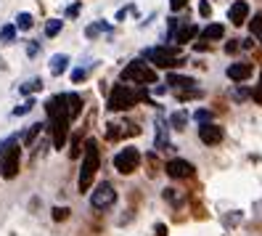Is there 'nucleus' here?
I'll return each instance as SVG.
<instances>
[{
    "label": "nucleus",
    "instance_id": "9",
    "mask_svg": "<svg viewBox=\"0 0 262 236\" xmlns=\"http://www.w3.org/2000/svg\"><path fill=\"white\" fill-rule=\"evenodd\" d=\"M164 170H167V175L172 181H188V178H193V172H196V167L188 160H169Z\"/></svg>",
    "mask_w": 262,
    "mask_h": 236
},
{
    "label": "nucleus",
    "instance_id": "24",
    "mask_svg": "<svg viewBox=\"0 0 262 236\" xmlns=\"http://www.w3.org/2000/svg\"><path fill=\"white\" fill-rule=\"evenodd\" d=\"M61 27H64V22H61V19H51L48 24H45V37H56L61 32Z\"/></svg>",
    "mask_w": 262,
    "mask_h": 236
},
{
    "label": "nucleus",
    "instance_id": "2",
    "mask_svg": "<svg viewBox=\"0 0 262 236\" xmlns=\"http://www.w3.org/2000/svg\"><path fill=\"white\" fill-rule=\"evenodd\" d=\"M21 170V146L16 135H8L0 141V175L13 181Z\"/></svg>",
    "mask_w": 262,
    "mask_h": 236
},
{
    "label": "nucleus",
    "instance_id": "41",
    "mask_svg": "<svg viewBox=\"0 0 262 236\" xmlns=\"http://www.w3.org/2000/svg\"><path fill=\"white\" fill-rule=\"evenodd\" d=\"M207 43H209V40H204V37H202V43H199V40H196V51H207V48H209V45H207Z\"/></svg>",
    "mask_w": 262,
    "mask_h": 236
},
{
    "label": "nucleus",
    "instance_id": "7",
    "mask_svg": "<svg viewBox=\"0 0 262 236\" xmlns=\"http://www.w3.org/2000/svg\"><path fill=\"white\" fill-rule=\"evenodd\" d=\"M114 202H117V188L109 181L98 183L93 188V194H90V207L93 210H109V207H114Z\"/></svg>",
    "mask_w": 262,
    "mask_h": 236
},
{
    "label": "nucleus",
    "instance_id": "12",
    "mask_svg": "<svg viewBox=\"0 0 262 236\" xmlns=\"http://www.w3.org/2000/svg\"><path fill=\"white\" fill-rule=\"evenodd\" d=\"M252 72H254V67L249 64V61H236V64H230V67H228V77H230L233 83H244V80H249Z\"/></svg>",
    "mask_w": 262,
    "mask_h": 236
},
{
    "label": "nucleus",
    "instance_id": "37",
    "mask_svg": "<svg viewBox=\"0 0 262 236\" xmlns=\"http://www.w3.org/2000/svg\"><path fill=\"white\" fill-rule=\"evenodd\" d=\"M252 96H254V101H257V104H262V74H259V85L254 88Z\"/></svg>",
    "mask_w": 262,
    "mask_h": 236
},
{
    "label": "nucleus",
    "instance_id": "27",
    "mask_svg": "<svg viewBox=\"0 0 262 236\" xmlns=\"http://www.w3.org/2000/svg\"><path fill=\"white\" fill-rule=\"evenodd\" d=\"M249 29H252V35L262 43V13H257V16L249 22Z\"/></svg>",
    "mask_w": 262,
    "mask_h": 236
},
{
    "label": "nucleus",
    "instance_id": "30",
    "mask_svg": "<svg viewBox=\"0 0 262 236\" xmlns=\"http://www.w3.org/2000/svg\"><path fill=\"white\" fill-rule=\"evenodd\" d=\"M241 48H244V40H228V45H225L228 53H238Z\"/></svg>",
    "mask_w": 262,
    "mask_h": 236
},
{
    "label": "nucleus",
    "instance_id": "38",
    "mask_svg": "<svg viewBox=\"0 0 262 236\" xmlns=\"http://www.w3.org/2000/svg\"><path fill=\"white\" fill-rule=\"evenodd\" d=\"M186 3H188V0H169V8H172V11H180Z\"/></svg>",
    "mask_w": 262,
    "mask_h": 236
},
{
    "label": "nucleus",
    "instance_id": "26",
    "mask_svg": "<svg viewBox=\"0 0 262 236\" xmlns=\"http://www.w3.org/2000/svg\"><path fill=\"white\" fill-rule=\"evenodd\" d=\"M42 128H45V125H40V122H35V125H29V130L24 133V144H27V146L32 144V141L37 138V133H40Z\"/></svg>",
    "mask_w": 262,
    "mask_h": 236
},
{
    "label": "nucleus",
    "instance_id": "17",
    "mask_svg": "<svg viewBox=\"0 0 262 236\" xmlns=\"http://www.w3.org/2000/svg\"><path fill=\"white\" fill-rule=\"evenodd\" d=\"M202 37L204 40H223L225 37V29H223V24H207L204 29H202Z\"/></svg>",
    "mask_w": 262,
    "mask_h": 236
},
{
    "label": "nucleus",
    "instance_id": "39",
    "mask_svg": "<svg viewBox=\"0 0 262 236\" xmlns=\"http://www.w3.org/2000/svg\"><path fill=\"white\" fill-rule=\"evenodd\" d=\"M154 236H167V226H164V223H157V228H154Z\"/></svg>",
    "mask_w": 262,
    "mask_h": 236
},
{
    "label": "nucleus",
    "instance_id": "25",
    "mask_svg": "<svg viewBox=\"0 0 262 236\" xmlns=\"http://www.w3.org/2000/svg\"><path fill=\"white\" fill-rule=\"evenodd\" d=\"M35 109V99H27L24 104H19L16 109H13V117H24V114H29Z\"/></svg>",
    "mask_w": 262,
    "mask_h": 236
},
{
    "label": "nucleus",
    "instance_id": "14",
    "mask_svg": "<svg viewBox=\"0 0 262 236\" xmlns=\"http://www.w3.org/2000/svg\"><path fill=\"white\" fill-rule=\"evenodd\" d=\"M67 67H69V56H67V53L51 56V74H53V77H61V74L67 72Z\"/></svg>",
    "mask_w": 262,
    "mask_h": 236
},
{
    "label": "nucleus",
    "instance_id": "4",
    "mask_svg": "<svg viewBox=\"0 0 262 236\" xmlns=\"http://www.w3.org/2000/svg\"><path fill=\"white\" fill-rule=\"evenodd\" d=\"M143 56L151 64H157V69H175V67L186 64V58L180 56V51L175 45H157V48H148Z\"/></svg>",
    "mask_w": 262,
    "mask_h": 236
},
{
    "label": "nucleus",
    "instance_id": "19",
    "mask_svg": "<svg viewBox=\"0 0 262 236\" xmlns=\"http://www.w3.org/2000/svg\"><path fill=\"white\" fill-rule=\"evenodd\" d=\"M37 90H42V80H40V77H32V80H27V83L19 88L21 96H32V93H37Z\"/></svg>",
    "mask_w": 262,
    "mask_h": 236
},
{
    "label": "nucleus",
    "instance_id": "20",
    "mask_svg": "<svg viewBox=\"0 0 262 236\" xmlns=\"http://www.w3.org/2000/svg\"><path fill=\"white\" fill-rule=\"evenodd\" d=\"M186 122H188V114L183 112V109H178V112L169 117V128H172V130H183V128H186Z\"/></svg>",
    "mask_w": 262,
    "mask_h": 236
},
{
    "label": "nucleus",
    "instance_id": "18",
    "mask_svg": "<svg viewBox=\"0 0 262 236\" xmlns=\"http://www.w3.org/2000/svg\"><path fill=\"white\" fill-rule=\"evenodd\" d=\"M16 32H19L16 24H6L3 29H0V43H3V45H11L13 40H16Z\"/></svg>",
    "mask_w": 262,
    "mask_h": 236
},
{
    "label": "nucleus",
    "instance_id": "3",
    "mask_svg": "<svg viewBox=\"0 0 262 236\" xmlns=\"http://www.w3.org/2000/svg\"><path fill=\"white\" fill-rule=\"evenodd\" d=\"M146 99V90L143 85H125V83H117L109 93V112H127L130 106H135L138 101Z\"/></svg>",
    "mask_w": 262,
    "mask_h": 236
},
{
    "label": "nucleus",
    "instance_id": "1",
    "mask_svg": "<svg viewBox=\"0 0 262 236\" xmlns=\"http://www.w3.org/2000/svg\"><path fill=\"white\" fill-rule=\"evenodd\" d=\"M101 167V151H98V144L96 138H88L85 146H82V167H80V181H77V188H80V194L90 191V186H93V178Z\"/></svg>",
    "mask_w": 262,
    "mask_h": 236
},
{
    "label": "nucleus",
    "instance_id": "34",
    "mask_svg": "<svg viewBox=\"0 0 262 236\" xmlns=\"http://www.w3.org/2000/svg\"><path fill=\"white\" fill-rule=\"evenodd\" d=\"M249 96H252V93L246 90V88H236V90H233V99H236V101H246Z\"/></svg>",
    "mask_w": 262,
    "mask_h": 236
},
{
    "label": "nucleus",
    "instance_id": "13",
    "mask_svg": "<svg viewBox=\"0 0 262 236\" xmlns=\"http://www.w3.org/2000/svg\"><path fill=\"white\" fill-rule=\"evenodd\" d=\"M167 85H172L175 90H186V88H196V80L188 74H178V72H169L167 74Z\"/></svg>",
    "mask_w": 262,
    "mask_h": 236
},
{
    "label": "nucleus",
    "instance_id": "32",
    "mask_svg": "<svg viewBox=\"0 0 262 236\" xmlns=\"http://www.w3.org/2000/svg\"><path fill=\"white\" fill-rule=\"evenodd\" d=\"M37 53H40V43H37V40H29V45H27V56H29V58H35Z\"/></svg>",
    "mask_w": 262,
    "mask_h": 236
},
{
    "label": "nucleus",
    "instance_id": "5",
    "mask_svg": "<svg viewBox=\"0 0 262 236\" xmlns=\"http://www.w3.org/2000/svg\"><path fill=\"white\" fill-rule=\"evenodd\" d=\"M122 83H135V85H151L157 83V69L148 67L143 58H133L130 64L122 69Z\"/></svg>",
    "mask_w": 262,
    "mask_h": 236
},
{
    "label": "nucleus",
    "instance_id": "8",
    "mask_svg": "<svg viewBox=\"0 0 262 236\" xmlns=\"http://www.w3.org/2000/svg\"><path fill=\"white\" fill-rule=\"evenodd\" d=\"M223 128L220 125H214V122H199V141H202L204 146H220L223 144Z\"/></svg>",
    "mask_w": 262,
    "mask_h": 236
},
{
    "label": "nucleus",
    "instance_id": "28",
    "mask_svg": "<svg viewBox=\"0 0 262 236\" xmlns=\"http://www.w3.org/2000/svg\"><path fill=\"white\" fill-rule=\"evenodd\" d=\"M119 128H122V125H114V122L106 125V138H109V141H119L122 138V130Z\"/></svg>",
    "mask_w": 262,
    "mask_h": 236
},
{
    "label": "nucleus",
    "instance_id": "40",
    "mask_svg": "<svg viewBox=\"0 0 262 236\" xmlns=\"http://www.w3.org/2000/svg\"><path fill=\"white\" fill-rule=\"evenodd\" d=\"M77 13H80V3H74V6L67 8V16H77Z\"/></svg>",
    "mask_w": 262,
    "mask_h": 236
},
{
    "label": "nucleus",
    "instance_id": "15",
    "mask_svg": "<svg viewBox=\"0 0 262 236\" xmlns=\"http://www.w3.org/2000/svg\"><path fill=\"white\" fill-rule=\"evenodd\" d=\"M67 106H69V117L77 120L82 114V96L80 93H67Z\"/></svg>",
    "mask_w": 262,
    "mask_h": 236
},
{
    "label": "nucleus",
    "instance_id": "35",
    "mask_svg": "<svg viewBox=\"0 0 262 236\" xmlns=\"http://www.w3.org/2000/svg\"><path fill=\"white\" fill-rule=\"evenodd\" d=\"M199 13H202V16L207 19L209 16V13H212V6L207 3V0H199Z\"/></svg>",
    "mask_w": 262,
    "mask_h": 236
},
{
    "label": "nucleus",
    "instance_id": "16",
    "mask_svg": "<svg viewBox=\"0 0 262 236\" xmlns=\"http://www.w3.org/2000/svg\"><path fill=\"white\" fill-rule=\"evenodd\" d=\"M196 35H199V27H196V24H186L183 29H178V32H175V43H178V45L191 43Z\"/></svg>",
    "mask_w": 262,
    "mask_h": 236
},
{
    "label": "nucleus",
    "instance_id": "36",
    "mask_svg": "<svg viewBox=\"0 0 262 236\" xmlns=\"http://www.w3.org/2000/svg\"><path fill=\"white\" fill-rule=\"evenodd\" d=\"M130 11L135 13V6H125V8H119V11H117V22H122V19H125Z\"/></svg>",
    "mask_w": 262,
    "mask_h": 236
},
{
    "label": "nucleus",
    "instance_id": "29",
    "mask_svg": "<svg viewBox=\"0 0 262 236\" xmlns=\"http://www.w3.org/2000/svg\"><path fill=\"white\" fill-rule=\"evenodd\" d=\"M69 207H53V220H56V223H64V220L69 218Z\"/></svg>",
    "mask_w": 262,
    "mask_h": 236
},
{
    "label": "nucleus",
    "instance_id": "6",
    "mask_svg": "<svg viewBox=\"0 0 262 236\" xmlns=\"http://www.w3.org/2000/svg\"><path fill=\"white\" fill-rule=\"evenodd\" d=\"M138 165H141V151H138L135 146H125V149H119L114 154V167H117V172H122V175H133V172L138 170Z\"/></svg>",
    "mask_w": 262,
    "mask_h": 236
},
{
    "label": "nucleus",
    "instance_id": "11",
    "mask_svg": "<svg viewBox=\"0 0 262 236\" xmlns=\"http://www.w3.org/2000/svg\"><path fill=\"white\" fill-rule=\"evenodd\" d=\"M246 19H249V3H246V0H236V3L228 8V22L241 27Z\"/></svg>",
    "mask_w": 262,
    "mask_h": 236
},
{
    "label": "nucleus",
    "instance_id": "23",
    "mask_svg": "<svg viewBox=\"0 0 262 236\" xmlns=\"http://www.w3.org/2000/svg\"><path fill=\"white\" fill-rule=\"evenodd\" d=\"M32 24H35V19H32V13H27V11H21L19 16H16V27L21 29V32H27V29H32Z\"/></svg>",
    "mask_w": 262,
    "mask_h": 236
},
{
    "label": "nucleus",
    "instance_id": "33",
    "mask_svg": "<svg viewBox=\"0 0 262 236\" xmlns=\"http://www.w3.org/2000/svg\"><path fill=\"white\" fill-rule=\"evenodd\" d=\"M85 77H88V69H72V83H82L85 80Z\"/></svg>",
    "mask_w": 262,
    "mask_h": 236
},
{
    "label": "nucleus",
    "instance_id": "10",
    "mask_svg": "<svg viewBox=\"0 0 262 236\" xmlns=\"http://www.w3.org/2000/svg\"><path fill=\"white\" fill-rule=\"evenodd\" d=\"M169 125L164 120H157V130H154V146H157V151H169L172 149V144H169Z\"/></svg>",
    "mask_w": 262,
    "mask_h": 236
},
{
    "label": "nucleus",
    "instance_id": "31",
    "mask_svg": "<svg viewBox=\"0 0 262 236\" xmlns=\"http://www.w3.org/2000/svg\"><path fill=\"white\" fill-rule=\"evenodd\" d=\"M193 120H196V122H209V120H212V112H207V109H196Z\"/></svg>",
    "mask_w": 262,
    "mask_h": 236
},
{
    "label": "nucleus",
    "instance_id": "21",
    "mask_svg": "<svg viewBox=\"0 0 262 236\" xmlns=\"http://www.w3.org/2000/svg\"><path fill=\"white\" fill-rule=\"evenodd\" d=\"M178 101H191V99H202V88H186V90H175Z\"/></svg>",
    "mask_w": 262,
    "mask_h": 236
},
{
    "label": "nucleus",
    "instance_id": "22",
    "mask_svg": "<svg viewBox=\"0 0 262 236\" xmlns=\"http://www.w3.org/2000/svg\"><path fill=\"white\" fill-rule=\"evenodd\" d=\"M112 29V24H106V22H96V24H90L88 29H85V35L88 37H98L101 32H109Z\"/></svg>",
    "mask_w": 262,
    "mask_h": 236
}]
</instances>
